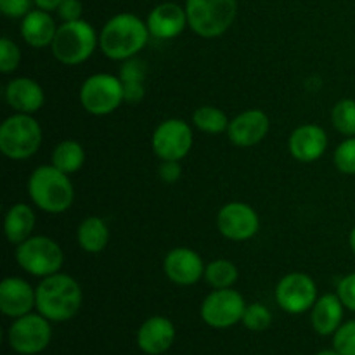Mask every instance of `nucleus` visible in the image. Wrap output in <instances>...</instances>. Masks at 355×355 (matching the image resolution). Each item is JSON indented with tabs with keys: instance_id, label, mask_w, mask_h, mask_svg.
<instances>
[{
	"instance_id": "nucleus-1",
	"label": "nucleus",
	"mask_w": 355,
	"mask_h": 355,
	"mask_svg": "<svg viewBox=\"0 0 355 355\" xmlns=\"http://www.w3.org/2000/svg\"><path fill=\"white\" fill-rule=\"evenodd\" d=\"M149 28L141 17L130 12H121L111 17L99 33V49L111 61H127L137 58L148 45Z\"/></svg>"
},
{
	"instance_id": "nucleus-2",
	"label": "nucleus",
	"mask_w": 355,
	"mask_h": 355,
	"mask_svg": "<svg viewBox=\"0 0 355 355\" xmlns=\"http://www.w3.org/2000/svg\"><path fill=\"white\" fill-rule=\"evenodd\" d=\"M37 291V311L51 322H64L78 314L83 302L78 281L69 274H52L42 277Z\"/></svg>"
},
{
	"instance_id": "nucleus-3",
	"label": "nucleus",
	"mask_w": 355,
	"mask_h": 355,
	"mask_svg": "<svg viewBox=\"0 0 355 355\" xmlns=\"http://www.w3.org/2000/svg\"><path fill=\"white\" fill-rule=\"evenodd\" d=\"M28 194L37 208L45 214H64L75 200V189L69 175L54 165H42L28 179Z\"/></svg>"
},
{
	"instance_id": "nucleus-4",
	"label": "nucleus",
	"mask_w": 355,
	"mask_h": 355,
	"mask_svg": "<svg viewBox=\"0 0 355 355\" xmlns=\"http://www.w3.org/2000/svg\"><path fill=\"white\" fill-rule=\"evenodd\" d=\"M42 127L31 114L14 113L0 125V151L6 158L28 159L42 146Z\"/></svg>"
},
{
	"instance_id": "nucleus-5",
	"label": "nucleus",
	"mask_w": 355,
	"mask_h": 355,
	"mask_svg": "<svg viewBox=\"0 0 355 355\" xmlns=\"http://www.w3.org/2000/svg\"><path fill=\"white\" fill-rule=\"evenodd\" d=\"M97 45H99V37L92 24L78 19L58 26L51 51L61 64L76 66L85 62L96 52Z\"/></svg>"
},
{
	"instance_id": "nucleus-6",
	"label": "nucleus",
	"mask_w": 355,
	"mask_h": 355,
	"mask_svg": "<svg viewBox=\"0 0 355 355\" xmlns=\"http://www.w3.org/2000/svg\"><path fill=\"white\" fill-rule=\"evenodd\" d=\"M189 28L201 38H217L232 26L238 14L236 0H186Z\"/></svg>"
},
{
	"instance_id": "nucleus-7",
	"label": "nucleus",
	"mask_w": 355,
	"mask_h": 355,
	"mask_svg": "<svg viewBox=\"0 0 355 355\" xmlns=\"http://www.w3.org/2000/svg\"><path fill=\"white\" fill-rule=\"evenodd\" d=\"M16 262L24 272L35 277H47L58 274L64 262L61 246L49 236H30L16 246Z\"/></svg>"
},
{
	"instance_id": "nucleus-8",
	"label": "nucleus",
	"mask_w": 355,
	"mask_h": 355,
	"mask_svg": "<svg viewBox=\"0 0 355 355\" xmlns=\"http://www.w3.org/2000/svg\"><path fill=\"white\" fill-rule=\"evenodd\" d=\"M125 101L120 76L110 73H96L83 80L80 87V104L94 116H106L116 111Z\"/></svg>"
},
{
	"instance_id": "nucleus-9",
	"label": "nucleus",
	"mask_w": 355,
	"mask_h": 355,
	"mask_svg": "<svg viewBox=\"0 0 355 355\" xmlns=\"http://www.w3.org/2000/svg\"><path fill=\"white\" fill-rule=\"evenodd\" d=\"M52 340L51 321L42 314H26L14 319L7 331V343L19 355L44 352Z\"/></svg>"
},
{
	"instance_id": "nucleus-10",
	"label": "nucleus",
	"mask_w": 355,
	"mask_h": 355,
	"mask_svg": "<svg viewBox=\"0 0 355 355\" xmlns=\"http://www.w3.org/2000/svg\"><path fill=\"white\" fill-rule=\"evenodd\" d=\"M246 302L239 291L232 288L214 290L205 297L200 315L205 324L214 329H227L243 321Z\"/></svg>"
},
{
	"instance_id": "nucleus-11",
	"label": "nucleus",
	"mask_w": 355,
	"mask_h": 355,
	"mask_svg": "<svg viewBox=\"0 0 355 355\" xmlns=\"http://www.w3.org/2000/svg\"><path fill=\"white\" fill-rule=\"evenodd\" d=\"M193 128L180 118H168L155 128L151 146L162 162H180L193 149Z\"/></svg>"
},
{
	"instance_id": "nucleus-12",
	"label": "nucleus",
	"mask_w": 355,
	"mask_h": 355,
	"mask_svg": "<svg viewBox=\"0 0 355 355\" xmlns=\"http://www.w3.org/2000/svg\"><path fill=\"white\" fill-rule=\"evenodd\" d=\"M318 298V286L314 279L304 272L286 274L276 286L277 305L291 315L311 311Z\"/></svg>"
},
{
	"instance_id": "nucleus-13",
	"label": "nucleus",
	"mask_w": 355,
	"mask_h": 355,
	"mask_svg": "<svg viewBox=\"0 0 355 355\" xmlns=\"http://www.w3.org/2000/svg\"><path fill=\"white\" fill-rule=\"evenodd\" d=\"M217 229L229 241H248L259 232L260 218L250 205L231 201L218 210Z\"/></svg>"
},
{
	"instance_id": "nucleus-14",
	"label": "nucleus",
	"mask_w": 355,
	"mask_h": 355,
	"mask_svg": "<svg viewBox=\"0 0 355 355\" xmlns=\"http://www.w3.org/2000/svg\"><path fill=\"white\" fill-rule=\"evenodd\" d=\"M205 269L207 266L200 253L186 246L170 250L163 259V272L173 284H179V286L196 284L201 277H205Z\"/></svg>"
},
{
	"instance_id": "nucleus-15",
	"label": "nucleus",
	"mask_w": 355,
	"mask_h": 355,
	"mask_svg": "<svg viewBox=\"0 0 355 355\" xmlns=\"http://www.w3.org/2000/svg\"><path fill=\"white\" fill-rule=\"evenodd\" d=\"M269 116L262 110H248L229 121L227 137L238 148H252L269 134Z\"/></svg>"
},
{
	"instance_id": "nucleus-16",
	"label": "nucleus",
	"mask_w": 355,
	"mask_h": 355,
	"mask_svg": "<svg viewBox=\"0 0 355 355\" xmlns=\"http://www.w3.org/2000/svg\"><path fill=\"white\" fill-rule=\"evenodd\" d=\"M290 155L300 163H314L328 149V134L322 127L305 123L295 128L288 139Z\"/></svg>"
},
{
	"instance_id": "nucleus-17",
	"label": "nucleus",
	"mask_w": 355,
	"mask_h": 355,
	"mask_svg": "<svg viewBox=\"0 0 355 355\" xmlns=\"http://www.w3.org/2000/svg\"><path fill=\"white\" fill-rule=\"evenodd\" d=\"M37 307V291L21 277H6L0 283V312L7 318L17 319Z\"/></svg>"
},
{
	"instance_id": "nucleus-18",
	"label": "nucleus",
	"mask_w": 355,
	"mask_h": 355,
	"mask_svg": "<svg viewBox=\"0 0 355 355\" xmlns=\"http://www.w3.org/2000/svg\"><path fill=\"white\" fill-rule=\"evenodd\" d=\"M146 24H148L151 37L158 38V40H170V38L179 37L189 26L186 9L175 2H165L156 6L149 12Z\"/></svg>"
},
{
	"instance_id": "nucleus-19",
	"label": "nucleus",
	"mask_w": 355,
	"mask_h": 355,
	"mask_svg": "<svg viewBox=\"0 0 355 355\" xmlns=\"http://www.w3.org/2000/svg\"><path fill=\"white\" fill-rule=\"evenodd\" d=\"M175 342V326L163 315L146 319L137 331L139 349L148 355H163Z\"/></svg>"
},
{
	"instance_id": "nucleus-20",
	"label": "nucleus",
	"mask_w": 355,
	"mask_h": 355,
	"mask_svg": "<svg viewBox=\"0 0 355 355\" xmlns=\"http://www.w3.org/2000/svg\"><path fill=\"white\" fill-rule=\"evenodd\" d=\"M6 103L16 113L33 114L44 106L45 94L40 83L28 76H17L6 85Z\"/></svg>"
},
{
	"instance_id": "nucleus-21",
	"label": "nucleus",
	"mask_w": 355,
	"mask_h": 355,
	"mask_svg": "<svg viewBox=\"0 0 355 355\" xmlns=\"http://www.w3.org/2000/svg\"><path fill=\"white\" fill-rule=\"evenodd\" d=\"M343 309L345 305L336 293H326L319 297L314 307L311 309V322L314 331L321 336L335 335L336 329L343 324Z\"/></svg>"
},
{
	"instance_id": "nucleus-22",
	"label": "nucleus",
	"mask_w": 355,
	"mask_h": 355,
	"mask_svg": "<svg viewBox=\"0 0 355 355\" xmlns=\"http://www.w3.org/2000/svg\"><path fill=\"white\" fill-rule=\"evenodd\" d=\"M21 37L26 42L30 47L42 49V47H51L54 42L55 26L54 17L49 14V10H30L26 16L21 19Z\"/></svg>"
},
{
	"instance_id": "nucleus-23",
	"label": "nucleus",
	"mask_w": 355,
	"mask_h": 355,
	"mask_svg": "<svg viewBox=\"0 0 355 355\" xmlns=\"http://www.w3.org/2000/svg\"><path fill=\"white\" fill-rule=\"evenodd\" d=\"M35 222H37V218H35V211L31 210L30 205H12L7 210L6 218H3V231H6L7 241L14 246L26 241L30 236H33Z\"/></svg>"
},
{
	"instance_id": "nucleus-24",
	"label": "nucleus",
	"mask_w": 355,
	"mask_h": 355,
	"mask_svg": "<svg viewBox=\"0 0 355 355\" xmlns=\"http://www.w3.org/2000/svg\"><path fill=\"white\" fill-rule=\"evenodd\" d=\"M78 246L87 253H101L110 243V227L101 217H87L76 229Z\"/></svg>"
},
{
	"instance_id": "nucleus-25",
	"label": "nucleus",
	"mask_w": 355,
	"mask_h": 355,
	"mask_svg": "<svg viewBox=\"0 0 355 355\" xmlns=\"http://www.w3.org/2000/svg\"><path fill=\"white\" fill-rule=\"evenodd\" d=\"M120 80L123 85L125 103L135 104L142 101L146 94L144 80H146V62L137 58H132L123 61L120 68Z\"/></svg>"
},
{
	"instance_id": "nucleus-26",
	"label": "nucleus",
	"mask_w": 355,
	"mask_h": 355,
	"mask_svg": "<svg viewBox=\"0 0 355 355\" xmlns=\"http://www.w3.org/2000/svg\"><path fill=\"white\" fill-rule=\"evenodd\" d=\"M51 163L66 175H71L78 172L85 163V149L80 142L71 141V139L62 141L52 149Z\"/></svg>"
},
{
	"instance_id": "nucleus-27",
	"label": "nucleus",
	"mask_w": 355,
	"mask_h": 355,
	"mask_svg": "<svg viewBox=\"0 0 355 355\" xmlns=\"http://www.w3.org/2000/svg\"><path fill=\"white\" fill-rule=\"evenodd\" d=\"M239 277V270L234 262L227 259H215L205 269V281L214 290L232 288Z\"/></svg>"
},
{
	"instance_id": "nucleus-28",
	"label": "nucleus",
	"mask_w": 355,
	"mask_h": 355,
	"mask_svg": "<svg viewBox=\"0 0 355 355\" xmlns=\"http://www.w3.org/2000/svg\"><path fill=\"white\" fill-rule=\"evenodd\" d=\"M229 118L222 110L215 106H200L193 113V123L200 132L208 135H218L227 132Z\"/></svg>"
},
{
	"instance_id": "nucleus-29",
	"label": "nucleus",
	"mask_w": 355,
	"mask_h": 355,
	"mask_svg": "<svg viewBox=\"0 0 355 355\" xmlns=\"http://www.w3.org/2000/svg\"><path fill=\"white\" fill-rule=\"evenodd\" d=\"M331 121L336 132L345 137H355V101H338L331 110Z\"/></svg>"
},
{
	"instance_id": "nucleus-30",
	"label": "nucleus",
	"mask_w": 355,
	"mask_h": 355,
	"mask_svg": "<svg viewBox=\"0 0 355 355\" xmlns=\"http://www.w3.org/2000/svg\"><path fill=\"white\" fill-rule=\"evenodd\" d=\"M241 322L250 331H266L272 324V314H270V311L263 304H250L246 305Z\"/></svg>"
},
{
	"instance_id": "nucleus-31",
	"label": "nucleus",
	"mask_w": 355,
	"mask_h": 355,
	"mask_svg": "<svg viewBox=\"0 0 355 355\" xmlns=\"http://www.w3.org/2000/svg\"><path fill=\"white\" fill-rule=\"evenodd\" d=\"M335 166L345 175H355V137H347L340 142L333 155Z\"/></svg>"
},
{
	"instance_id": "nucleus-32",
	"label": "nucleus",
	"mask_w": 355,
	"mask_h": 355,
	"mask_svg": "<svg viewBox=\"0 0 355 355\" xmlns=\"http://www.w3.org/2000/svg\"><path fill=\"white\" fill-rule=\"evenodd\" d=\"M333 349L342 355H355V319L347 321L333 335Z\"/></svg>"
},
{
	"instance_id": "nucleus-33",
	"label": "nucleus",
	"mask_w": 355,
	"mask_h": 355,
	"mask_svg": "<svg viewBox=\"0 0 355 355\" xmlns=\"http://www.w3.org/2000/svg\"><path fill=\"white\" fill-rule=\"evenodd\" d=\"M21 62V51L9 37L0 40V71L3 75L16 71Z\"/></svg>"
},
{
	"instance_id": "nucleus-34",
	"label": "nucleus",
	"mask_w": 355,
	"mask_h": 355,
	"mask_svg": "<svg viewBox=\"0 0 355 355\" xmlns=\"http://www.w3.org/2000/svg\"><path fill=\"white\" fill-rule=\"evenodd\" d=\"M336 295L340 297L342 304L345 305V309L355 312V272L347 274L340 281L338 288H336Z\"/></svg>"
},
{
	"instance_id": "nucleus-35",
	"label": "nucleus",
	"mask_w": 355,
	"mask_h": 355,
	"mask_svg": "<svg viewBox=\"0 0 355 355\" xmlns=\"http://www.w3.org/2000/svg\"><path fill=\"white\" fill-rule=\"evenodd\" d=\"M33 3L35 0H0V10L7 17H12V19L21 17L23 19L31 10Z\"/></svg>"
},
{
	"instance_id": "nucleus-36",
	"label": "nucleus",
	"mask_w": 355,
	"mask_h": 355,
	"mask_svg": "<svg viewBox=\"0 0 355 355\" xmlns=\"http://www.w3.org/2000/svg\"><path fill=\"white\" fill-rule=\"evenodd\" d=\"M58 14L62 19V23L82 19V14H83L82 2H80V0H62L61 6L58 7Z\"/></svg>"
},
{
	"instance_id": "nucleus-37",
	"label": "nucleus",
	"mask_w": 355,
	"mask_h": 355,
	"mask_svg": "<svg viewBox=\"0 0 355 355\" xmlns=\"http://www.w3.org/2000/svg\"><path fill=\"white\" fill-rule=\"evenodd\" d=\"M180 173H182V168L179 162H163L159 165V179L165 184L177 182L180 179Z\"/></svg>"
},
{
	"instance_id": "nucleus-38",
	"label": "nucleus",
	"mask_w": 355,
	"mask_h": 355,
	"mask_svg": "<svg viewBox=\"0 0 355 355\" xmlns=\"http://www.w3.org/2000/svg\"><path fill=\"white\" fill-rule=\"evenodd\" d=\"M62 0H35V6L42 10H58V7L61 6Z\"/></svg>"
},
{
	"instance_id": "nucleus-39",
	"label": "nucleus",
	"mask_w": 355,
	"mask_h": 355,
	"mask_svg": "<svg viewBox=\"0 0 355 355\" xmlns=\"http://www.w3.org/2000/svg\"><path fill=\"white\" fill-rule=\"evenodd\" d=\"M349 245H350V250H352V253L355 255V227L350 231V236H349Z\"/></svg>"
},
{
	"instance_id": "nucleus-40",
	"label": "nucleus",
	"mask_w": 355,
	"mask_h": 355,
	"mask_svg": "<svg viewBox=\"0 0 355 355\" xmlns=\"http://www.w3.org/2000/svg\"><path fill=\"white\" fill-rule=\"evenodd\" d=\"M315 355H342V354H340L336 349H328V350H321V352H318Z\"/></svg>"
}]
</instances>
